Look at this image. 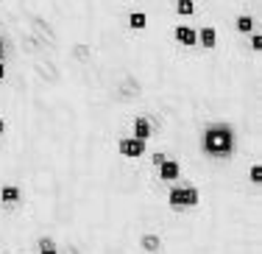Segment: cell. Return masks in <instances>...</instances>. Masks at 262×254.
<instances>
[{"label":"cell","instance_id":"6da1fadb","mask_svg":"<svg viewBox=\"0 0 262 254\" xmlns=\"http://www.w3.org/2000/svg\"><path fill=\"white\" fill-rule=\"evenodd\" d=\"M201 148H204V154L212 157V159L232 157V151H234L232 126H226V123H212V126H207V132H204V137H201Z\"/></svg>","mask_w":262,"mask_h":254},{"label":"cell","instance_id":"7a4b0ae2","mask_svg":"<svg viewBox=\"0 0 262 254\" xmlns=\"http://www.w3.org/2000/svg\"><path fill=\"white\" fill-rule=\"evenodd\" d=\"M167 201H170L173 209H190L198 204V190L195 187H173Z\"/></svg>","mask_w":262,"mask_h":254},{"label":"cell","instance_id":"3957f363","mask_svg":"<svg viewBox=\"0 0 262 254\" xmlns=\"http://www.w3.org/2000/svg\"><path fill=\"white\" fill-rule=\"evenodd\" d=\"M120 154L123 157H131V159H137V157H142L145 154V142L142 140H137V137H131V140H120Z\"/></svg>","mask_w":262,"mask_h":254},{"label":"cell","instance_id":"277c9868","mask_svg":"<svg viewBox=\"0 0 262 254\" xmlns=\"http://www.w3.org/2000/svg\"><path fill=\"white\" fill-rule=\"evenodd\" d=\"M157 168H159V179H162V182H176L179 173H182V171H179V165L170 162V159H162Z\"/></svg>","mask_w":262,"mask_h":254},{"label":"cell","instance_id":"5b68a950","mask_svg":"<svg viewBox=\"0 0 262 254\" xmlns=\"http://www.w3.org/2000/svg\"><path fill=\"white\" fill-rule=\"evenodd\" d=\"M134 137L142 140V142L151 137V123H148L145 117H137V120H134Z\"/></svg>","mask_w":262,"mask_h":254},{"label":"cell","instance_id":"8992f818","mask_svg":"<svg viewBox=\"0 0 262 254\" xmlns=\"http://www.w3.org/2000/svg\"><path fill=\"white\" fill-rule=\"evenodd\" d=\"M176 39L182 42V45L192 48V45H195V39H198V34H195V31H192V28L182 26V28H176Z\"/></svg>","mask_w":262,"mask_h":254},{"label":"cell","instance_id":"52a82bcc","mask_svg":"<svg viewBox=\"0 0 262 254\" xmlns=\"http://www.w3.org/2000/svg\"><path fill=\"white\" fill-rule=\"evenodd\" d=\"M140 243H142V249H145V251H159L162 240L157 238V235H145V238H142Z\"/></svg>","mask_w":262,"mask_h":254},{"label":"cell","instance_id":"ba28073f","mask_svg":"<svg viewBox=\"0 0 262 254\" xmlns=\"http://www.w3.org/2000/svg\"><path fill=\"white\" fill-rule=\"evenodd\" d=\"M17 198H20V190H17V187H3V190H0V201H3V204H14Z\"/></svg>","mask_w":262,"mask_h":254},{"label":"cell","instance_id":"9c48e42d","mask_svg":"<svg viewBox=\"0 0 262 254\" xmlns=\"http://www.w3.org/2000/svg\"><path fill=\"white\" fill-rule=\"evenodd\" d=\"M237 28H240L243 34H254V20L251 17H237Z\"/></svg>","mask_w":262,"mask_h":254},{"label":"cell","instance_id":"30bf717a","mask_svg":"<svg viewBox=\"0 0 262 254\" xmlns=\"http://www.w3.org/2000/svg\"><path fill=\"white\" fill-rule=\"evenodd\" d=\"M39 254H59V251H56V243L51 238H42L39 240Z\"/></svg>","mask_w":262,"mask_h":254},{"label":"cell","instance_id":"8fae6325","mask_svg":"<svg viewBox=\"0 0 262 254\" xmlns=\"http://www.w3.org/2000/svg\"><path fill=\"white\" fill-rule=\"evenodd\" d=\"M201 42H204V48H215V42H217L215 31H212V28H207V31H201Z\"/></svg>","mask_w":262,"mask_h":254},{"label":"cell","instance_id":"7c38bea8","mask_svg":"<svg viewBox=\"0 0 262 254\" xmlns=\"http://www.w3.org/2000/svg\"><path fill=\"white\" fill-rule=\"evenodd\" d=\"M131 28H145V23H148V17L142 14V11H137V14H131Z\"/></svg>","mask_w":262,"mask_h":254},{"label":"cell","instance_id":"4fadbf2b","mask_svg":"<svg viewBox=\"0 0 262 254\" xmlns=\"http://www.w3.org/2000/svg\"><path fill=\"white\" fill-rule=\"evenodd\" d=\"M179 14H192V0H179Z\"/></svg>","mask_w":262,"mask_h":254},{"label":"cell","instance_id":"5bb4252c","mask_svg":"<svg viewBox=\"0 0 262 254\" xmlns=\"http://www.w3.org/2000/svg\"><path fill=\"white\" fill-rule=\"evenodd\" d=\"M248 176H251V182H262V168H259V165H254V168L248 171Z\"/></svg>","mask_w":262,"mask_h":254},{"label":"cell","instance_id":"9a60e30c","mask_svg":"<svg viewBox=\"0 0 262 254\" xmlns=\"http://www.w3.org/2000/svg\"><path fill=\"white\" fill-rule=\"evenodd\" d=\"M251 45H254V48H257V51H259V45H262V39H259V34H254V36H251Z\"/></svg>","mask_w":262,"mask_h":254},{"label":"cell","instance_id":"2e32d148","mask_svg":"<svg viewBox=\"0 0 262 254\" xmlns=\"http://www.w3.org/2000/svg\"><path fill=\"white\" fill-rule=\"evenodd\" d=\"M3 76H6V67H3V65H0V78H3Z\"/></svg>","mask_w":262,"mask_h":254},{"label":"cell","instance_id":"e0dca14e","mask_svg":"<svg viewBox=\"0 0 262 254\" xmlns=\"http://www.w3.org/2000/svg\"><path fill=\"white\" fill-rule=\"evenodd\" d=\"M6 56V53H3V42H0V59H3Z\"/></svg>","mask_w":262,"mask_h":254},{"label":"cell","instance_id":"ac0fdd59","mask_svg":"<svg viewBox=\"0 0 262 254\" xmlns=\"http://www.w3.org/2000/svg\"><path fill=\"white\" fill-rule=\"evenodd\" d=\"M3 129H6V123H3V120H0V132H3Z\"/></svg>","mask_w":262,"mask_h":254}]
</instances>
